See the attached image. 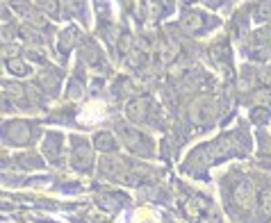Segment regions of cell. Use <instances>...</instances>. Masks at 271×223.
<instances>
[{
	"label": "cell",
	"mask_w": 271,
	"mask_h": 223,
	"mask_svg": "<svg viewBox=\"0 0 271 223\" xmlns=\"http://www.w3.org/2000/svg\"><path fill=\"white\" fill-rule=\"evenodd\" d=\"M78 30L75 28H69L66 32H62V41H59V50L62 53H69L71 48H73V44H78Z\"/></svg>",
	"instance_id": "ba28073f"
},
{
	"label": "cell",
	"mask_w": 271,
	"mask_h": 223,
	"mask_svg": "<svg viewBox=\"0 0 271 223\" xmlns=\"http://www.w3.org/2000/svg\"><path fill=\"white\" fill-rule=\"evenodd\" d=\"M41 7H44V12H50V14H57V0H44L41 3Z\"/></svg>",
	"instance_id": "ac0fdd59"
},
{
	"label": "cell",
	"mask_w": 271,
	"mask_h": 223,
	"mask_svg": "<svg viewBox=\"0 0 271 223\" xmlns=\"http://www.w3.org/2000/svg\"><path fill=\"white\" fill-rule=\"evenodd\" d=\"M59 82H62L59 71L50 69V71H44V73H41V87H44L46 91H50V94H57L59 91Z\"/></svg>",
	"instance_id": "8992f818"
},
{
	"label": "cell",
	"mask_w": 271,
	"mask_h": 223,
	"mask_svg": "<svg viewBox=\"0 0 271 223\" xmlns=\"http://www.w3.org/2000/svg\"><path fill=\"white\" fill-rule=\"evenodd\" d=\"M260 214H262V218H266V221L271 218V189H266V191L260 193Z\"/></svg>",
	"instance_id": "30bf717a"
},
{
	"label": "cell",
	"mask_w": 271,
	"mask_h": 223,
	"mask_svg": "<svg viewBox=\"0 0 271 223\" xmlns=\"http://www.w3.org/2000/svg\"><path fill=\"white\" fill-rule=\"evenodd\" d=\"M118 48L123 50V53H128V48H130V37H128V35H125V37H123V41L118 44Z\"/></svg>",
	"instance_id": "44dd1931"
},
{
	"label": "cell",
	"mask_w": 271,
	"mask_h": 223,
	"mask_svg": "<svg viewBox=\"0 0 271 223\" xmlns=\"http://www.w3.org/2000/svg\"><path fill=\"white\" fill-rule=\"evenodd\" d=\"M100 207H105V209H109V212H112V209H116L118 207V203H121V196H109V193H103V196H100Z\"/></svg>",
	"instance_id": "7c38bea8"
},
{
	"label": "cell",
	"mask_w": 271,
	"mask_h": 223,
	"mask_svg": "<svg viewBox=\"0 0 271 223\" xmlns=\"http://www.w3.org/2000/svg\"><path fill=\"white\" fill-rule=\"evenodd\" d=\"M59 146H62V134H48L46 137V141H44V150H46V155H48V159L50 162H57V157H59Z\"/></svg>",
	"instance_id": "52a82bcc"
},
{
	"label": "cell",
	"mask_w": 271,
	"mask_h": 223,
	"mask_svg": "<svg viewBox=\"0 0 271 223\" xmlns=\"http://www.w3.org/2000/svg\"><path fill=\"white\" fill-rule=\"evenodd\" d=\"M7 66H10V71H12V73H16V75H25V73H28V66H25L21 60H12Z\"/></svg>",
	"instance_id": "2e32d148"
},
{
	"label": "cell",
	"mask_w": 271,
	"mask_h": 223,
	"mask_svg": "<svg viewBox=\"0 0 271 223\" xmlns=\"http://www.w3.org/2000/svg\"><path fill=\"white\" fill-rule=\"evenodd\" d=\"M98 57H100V53H98V46H96V44H91V41H89V44H87V48H82V60L87 62V64H96V62H98Z\"/></svg>",
	"instance_id": "8fae6325"
},
{
	"label": "cell",
	"mask_w": 271,
	"mask_h": 223,
	"mask_svg": "<svg viewBox=\"0 0 271 223\" xmlns=\"http://www.w3.org/2000/svg\"><path fill=\"white\" fill-rule=\"evenodd\" d=\"M223 0H205V5H210V7H219Z\"/></svg>",
	"instance_id": "603a6c76"
},
{
	"label": "cell",
	"mask_w": 271,
	"mask_h": 223,
	"mask_svg": "<svg viewBox=\"0 0 271 223\" xmlns=\"http://www.w3.org/2000/svg\"><path fill=\"white\" fill-rule=\"evenodd\" d=\"M96 148L105 150V153H112V150L116 148V141L112 139L109 132H100V134H96Z\"/></svg>",
	"instance_id": "9c48e42d"
},
{
	"label": "cell",
	"mask_w": 271,
	"mask_h": 223,
	"mask_svg": "<svg viewBox=\"0 0 271 223\" xmlns=\"http://www.w3.org/2000/svg\"><path fill=\"white\" fill-rule=\"evenodd\" d=\"M73 144L78 148H73V166L78 171H87L91 166V148L87 146V141H80V139H73Z\"/></svg>",
	"instance_id": "3957f363"
},
{
	"label": "cell",
	"mask_w": 271,
	"mask_h": 223,
	"mask_svg": "<svg viewBox=\"0 0 271 223\" xmlns=\"http://www.w3.org/2000/svg\"><path fill=\"white\" fill-rule=\"evenodd\" d=\"M12 5H14L16 10H21V12L28 10V7H25V0H12Z\"/></svg>",
	"instance_id": "7402d4cb"
},
{
	"label": "cell",
	"mask_w": 271,
	"mask_h": 223,
	"mask_svg": "<svg viewBox=\"0 0 271 223\" xmlns=\"http://www.w3.org/2000/svg\"><path fill=\"white\" fill-rule=\"evenodd\" d=\"M255 16L257 19H269L271 16V0H262L260 5H257V10H255Z\"/></svg>",
	"instance_id": "9a60e30c"
},
{
	"label": "cell",
	"mask_w": 271,
	"mask_h": 223,
	"mask_svg": "<svg viewBox=\"0 0 271 223\" xmlns=\"http://www.w3.org/2000/svg\"><path fill=\"white\" fill-rule=\"evenodd\" d=\"M19 164H25L23 169H39V166H41L39 159H37L35 155H30V153H23V155H21V157H19Z\"/></svg>",
	"instance_id": "4fadbf2b"
},
{
	"label": "cell",
	"mask_w": 271,
	"mask_h": 223,
	"mask_svg": "<svg viewBox=\"0 0 271 223\" xmlns=\"http://www.w3.org/2000/svg\"><path fill=\"white\" fill-rule=\"evenodd\" d=\"M232 203H235L237 207H242L244 212L251 209V205H253V187H251V182L239 180V182L232 184Z\"/></svg>",
	"instance_id": "6da1fadb"
},
{
	"label": "cell",
	"mask_w": 271,
	"mask_h": 223,
	"mask_svg": "<svg viewBox=\"0 0 271 223\" xmlns=\"http://www.w3.org/2000/svg\"><path fill=\"white\" fill-rule=\"evenodd\" d=\"M264 169H271V159H266L264 162Z\"/></svg>",
	"instance_id": "cb8c5ba5"
},
{
	"label": "cell",
	"mask_w": 271,
	"mask_h": 223,
	"mask_svg": "<svg viewBox=\"0 0 271 223\" xmlns=\"http://www.w3.org/2000/svg\"><path fill=\"white\" fill-rule=\"evenodd\" d=\"M69 96H71V98H78V96H80V85L75 82V80L71 82V87H69Z\"/></svg>",
	"instance_id": "ffe728a7"
},
{
	"label": "cell",
	"mask_w": 271,
	"mask_h": 223,
	"mask_svg": "<svg viewBox=\"0 0 271 223\" xmlns=\"http://www.w3.org/2000/svg\"><path fill=\"white\" fill-rule=\"evenodd\" d=\"M260 153L262 155H271V139L266 134H260Z\"/></svg>",
	"instance_id": "e0dca14e"
},
{
	"label": "cell",
	"mask_w": 271,
	"mask_h": 223,
	"mask_svg": "<svg viewBox=\"0 0 271 223\" xmlns=\"http://www.w3.org/2000/svg\"><path fill=\"white\" fill-rule=\"evenodd\" d=\"M5 139L12 141L16 146H23L30 141V125L23 123V121H14V123L5 125Z\"/></svg>",
	"instance_id": "7a4b0ae2"
},
{
	"label": "cell",
	"mask_w": 271,
	"mask_h": 223,
	"mask_svg": "<svg viewBox=\"0 0 271 223\" xmlns=\"http://www.w3.org/2000/svg\"><path fill=\"white\" fill-rule=\"evenodd\" d=\"M271 119V112L269 109H264V107H260V109H255L251 114V121L253 123H257V125H262V123H266V121Z\"/></svg>",
	"instance_id": "5bb4252c"
},
{
	"label": "cell",
	"mask_w": 271,
	"mask_h": 223,
	"mask_svg": "<svg viewBox=\"0 0 271 223\" xmlns=\"http://www.w3.org/2000/svg\"><path fill=\"white\" fill-rule=\"evenodd\" d=\"M255 60H269L271 57V48H260V50H255Z\"/></svg>",
	"instance_id": "d6986e66"
},
{
	"label": "cell",
	"mask_w": 271,
	"mask_h": 223,
	"mask_svg": "<svg viewBox=\"0 0 271 223\" xmlns=\"http://www.w3.org/2000/svg\"><path fill=\"white\" fill-rule=\"evenodd\" d=\"M185 25H187L194 35H201V32H205L207 28H212L214 21L210 23V19L203 16L201 12H187V14H185Z\"/></svg>",
	"instance_id": "277c9868"
},
{
	"label": "cell",
	"mask_w": 271,
	"mask_h": 223,
	"mask_svg": "<svg viewBox=\"0 0 271 223\" xmlns=\"http://www.w3.org/2000/svg\"><path fill=\"white\" fill-rule=\"evenodd\" d=\"M148 109H151V100L148 98H139L128 103V119L134 123H144L148 119Z\"/></svg>",
	"instance_id": "5b68a950"
}]
</instances>
